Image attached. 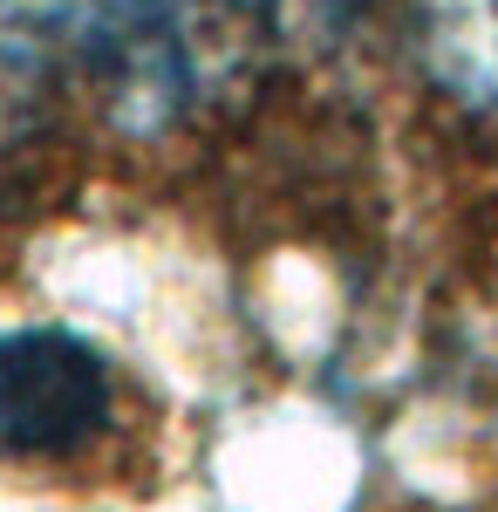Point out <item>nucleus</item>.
<instances>
[{
    "label": "nucleus",
    "mask_w": 498,
    "mask_h": 512,
    "mask_svg": "<svg viewBox=\"0 0 498 512\" xmlns=\"http://www.w3.org/2000/svg\"><path fill=\"white\" fill-rule=\"evenodd\" d=\"M110 431V362L69 328L0 335V458L62 465Z\"/></svg>",
    "instance_id": "obj_1"
},
{
    "label": "nucleus",
    "mask_w": 498,
    "mask_h": 512,
    "mask_svg": "<svg viewBox=\"0 0 498 512\" xmlns=\"http://www.w3.org/2000/svg\"><path fill=\"white\" fill-rule=\"evenodd\" d=\"M314 7H321V21H355L369 0H314Z\"/></svg>",
    "instance_id": "obj_2"
}]
</instances>
